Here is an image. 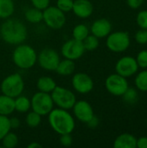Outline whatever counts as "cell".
Masks as SVG:
<instances>
[{"label": "cell", "mask_w": 147, "mask_h": 148, "mask_svg": "<svg viewBox=\"0 0 147 148\" xmlns=\"http://www.w3.org/2000/svg\"><path fill=\"white\" fill-rule=\"evenodd\" d=\"M114 148H136L137 138L128 133L120 134L113 142Z\"/></svg>", "instance_id": "e0dca14e"}, {"label": "cell", "mask_w": 147, "mask_h": 148, "mask_svg": "<svg viewBox=\"0 0 147 148\" xmlns=\"http://www.w3.org/2000/svg\"><path fill=\"white\" fill-rule=\"evenodd\" d=\"M85 48L83 42L77 41L74 38L66 41L61 49L62 55L64 58L72 61L79 60L85 53Z\"/></svg>", "instance_id": "8fae6325"}, {"label": "cell", "mask_w": 147, "mask_h": 148, "mask_svg": "<svg viewBox=\"0 0 147 148\" xmlns=\"http://www.w3.org/2000/svg\"><path fill=\"white\" fill-rule=\"evenodd\" d=\"M146 124H147V120H146Z\"/></svg>", "instance_id": "b9f144b4"}, {"label": "cell", "mask_w": 147, "mask_h": 148, "mask_svg": "<svg viewBox=\"0 0 147 148\" xmlns=\"http://www.w3.org/2000/svg\"><path fill=\"white\" fill-rule=\"evenodd\" d=\"M42 21L52 29H62L66 23L65 13L56 6H48L42 10Z\"/></svg>", "instance_id": "ba28073f"}, {"label": "cell", "mask_w": 147, "mask_h": 148, "mask_svg": "<svg viewBox=\"0 0 147 148\" xmlns=\"http://www.w3.org/2000/svg\"><path fill=\"white\" fill-rule=\"evenodd\" d=\"M105 87L111 95L114 96H122L129 88V84L126 77L115 73L107 77Z\"/></svg>", "instance_id": "30bf717a"}, {"label": "cell", "mask_w": 147, "mask_h": 148, "mask_svg": "<svg viewBox=\"0 0 147 148\" xmlns=\"http://www.w3.org/2000/svg\"><path fill=\"white\" fill-rule=\"evenodd\" d=\"M72 11L77 17L86 19L92 16L94 6L89 0H74Z\"/></svg>", "instance_id": "2e32d148"}, {"label": "cell", "mask_w": 147, "mask_h": 148, "mask_svg": "<svg viewBox=\"0 0 147 148\" xmlns=\"http://www.w3.org/2000/svg\"><path fill=\"white\" fill-rule=\"evenodd\" d=\"M48 121L50 127L60 135L72 134L75 127L74 116L66 109L53 108L48 114Z\"/></svg>", "instance_id": "7a4b0ae2"}, {"label": "cell", "mask_w": 147, "mask_h": 148, "mask_svg": "<svg viewBox=\"0 0 147 148\" xmlns=\"http://www.w3.org/2000/svg\"><path fill=\"white\" fill-rule=\"evenodd\" d=\"M24 17L30 23H39L42 21V10L36 7L29 8L24 12Z\"/></svg>", "instance_id": "603a6c76"}, {"label": "cell", "mask_w": 147, "mask_h": 148, "mask_svg": "<svg viewBox=\"0 0 147 148\" xmlns=\"http://www.w3.org/2000/svg\"><path fill=\"white\" fill-rule=\"evenodd\" d=\"M15 111L14 98L7 96L5 95H0V114L3 116H9Z\"/></svg>", "instance_id": "ac0fdd59"}, {"label": "cell", "mask_w": 147, "mask_h": 148, "mask_svg": "<svg viewBox=\"0 0 147 148\" xmlns=\"http://www.w3.org/2000/svg\"><path fill=\"white\" fill-rule=\"evenodd\" d=\"M89 32H90V29L86 24L80 23L74 27L73 31H72V36L74 39L82 42L89 35Z\"/></svg>", "instance_id": "cb8c5ba5"}, {"label": "cell", "mask_w": 147, "mask_h": 148, "mask_svg": "<svg viewBox=\"0 0 147 148\" xmlns=\"http://www.w3.org/2000/svg\"><path fill=\"white\" fill-rule=\"evenodd\" d=\"M74 0H57L56 2V7L61 10L62 12L67 13L69 11H72Z\"/></svg>", "instance_id": "4dcf8cb0"}, {"label": "cell", "mask_w": 147, "mask_h": 148, "mask_svg": "<svg viewBox=\"0 0 147 148\" xmlns=\"http://www.w3.org/2000/svg\"><path fill=\"white\" fill-rule=\"evenodd\" d=\"M11 130L10 126V119L8 116H3L0 114V141L3 136Z\"/></svg>", "instance_id": "f546056e"}, {"label": "cell", "mask_w": 147, "mask_h": 148, "mask_svg": "<svg viewBox=\"0 0 147 148\" xmlns=\"http://www.w3.org/2000/svg\"><path fill=\"white\" fill-rule=\"evenodd\" d=\"M1 92L3 95L16 98L23 94L24 90V82L22 75L18 73H14L7 75L1 82Z\"/></svg>", "instance_id": "277c9868"}, {"label": "cell", "mask_w": 147, "mask_h": 148, "mask_svg": "<svg viewBox=\"0 0 147 148\" xmlns=\"http://www.w3.org/2000/svg\"><path fill=\"white\" fill-rule=\"evenodd\" d=\"M3 147L5 148H14L18 144V137L13 132H9L1 140Z\"/></svg>", "instance_id": "484cf974"}, {"label": "cell", "mask_w": 147, "mask_h": 148, "mask_svg": "<svg viewBox=\"0 0 147 148\" xmlns=\"http://www.w3.org/2000/svg\"><path fill=\"white\" fill-rule=\"evenodd\" d=\"M41 121H42V115H40L39 114L36 113L33 110L31 112H28V114H26L25 123L30 128L37 127L41 124Z\"/></svg>", "instance_id": "d4e9b609"}, {"label": "cell", "mask_w": 147, "mask_h": 148, "mask_svg": "<svg viewBox=\"0 0 147 148\" xmlns=\"http://www.w3.org/2000/svg\"><path fill=\"white\" fill-rule=\"evenodd\" d=\"M72 109H73L74 116L79 121L85 124L88 122L94 115V112L91 104L83 100L76 101Z\"/></svg>", "instance_id": "5bb4252c"}, {"label": "cell", "mask_w": 147, "mask_h": 148, "mask_svg": "<svg viewBox=\"0 0 147 148\" xmlns=\"http://www.w3.org/2000/svg\"><path fill=\"white\" fill-rule=\"evenodd\" d=\"M75 61L64 58L63 60L60 61V62L55 69V72L59 75L68 76L70 75H73L75 73Z\"/></svg>", "instance_id": "d6986e66"}, {"label": "cell", "mask_w": 147, "mask_h": 148, "mask_svg": "<svg viewBox=\"0 0 147 148\" xmlns=\"http://www.w3.org/2000/svg\"><path fill=\"white\" fill-rule=\"evenodd\" d=\"M82 42H83V45H84L86 51H94L99 47V44H100L99 38L96 37L95 36L92 35V34L91 35L89 34L82 41Z\"/></svg>", "instance_id": "83f0119b"}, {"label": "cell", "mask_w": 147, "mask_h": 148, "mask_svg": "<svg viewBox=\"0 0 147 148\" xmlns=\"http://www.w3.org/2000/svg\"><path fill=\"white\" fill-rule=\"evenodd\" d=\"M0 36L2 40L10 45L23 43L28 36L27 28L20 20L7 18L0 26Z\"/></svg>", "instance_id": "6da1fadb"}, {"label": "cell", "mask_w": 147, "mask_h": 148, "mask_svg": "<svg viewBox=\"0 0 147 148\" xmlns=\"http://www.w3.org/2000/svg\"><path fill=\"white\" fill-rule=\"evenodd\" d=\"M30 2L33 7H36L39 10H43L48 6H49L50 0H30Z\"/></svg>", "instance_id": "d590c367"}, {"label": "cell", "mask_w": 147, "mask_h": 148, "mask_svg": "<svg viewBox=\"0 0 147 148\" xmlns=\"http://www.w3.org/2000/svg\"><path fill=\"white\" fill-rule=\"evenodd\" d=\"M122 96H123L124 101L126 102L127 104H134L137 102L139 99V95H138L137 90L133 88H128Z\"/></svg>", "instance_id": "f1b7e54d"}, {"label": "cell", "mask_w": 147, "mask_h": 148, "mask_svg": "<svg viewBox=\"0 0 147 148\" xmlns=\"http://www.w3.org/2000/svg\"><path fill=\"white\" fill-rule=\"evenodd\" d=\"M136 22L140 29H147V10H144L138 13Z\"/></svg>", "instance_id": "1f68e13d"}, {"label": "cell", "mask_w": 147, "mask_h": 148, "mask_svg": "<svg viewBox=\"0 0 147 148\" xmlns=\"http://www.w3.org/2000/svg\"><path fill=\"white\" fill-rule=\"evenodd\" d=\"M139 70V65L136 62V59L130 56H126L120 58L116 65L115 71L117 74L127 78L135 75Z\"/></svg>", "instance_id": "4fadbf2b"}, {"label": "cell", "mask_w": 147, "mask_h": 148, "mask_svg": "<svg viewBox=\"0 0 147 148\" xmlns=\"http://www.w3.org/2000/svg\"><path fill=\"white\" fill-rule=\"evenodd\" d=\"M60 144L62 147H70L73 144V138L71 136V134L60 135Z\"/></svg>", "instance_id": "e575fe53"}, {"label": "cell", "mask_w": 147, "mask_h": 148, "mask_svg": "<svg viewBox=\"0 0 147 148\" xmlns=\"http://www.w3.org/2000/svg\"><path fill=\"white\" fill-rule=\"evenodd\" d=\"M136 62L139 65V68L147 69V49L141 50L135 58Z\"/></svg>", "instance_id": "d6a6232c"}, {"label": "cell", "mask_w": 147, "mask_h": 148, "mask_svg": "<svg viewBox=\"0 0 147 148\" xmlns=\"http://www.w3.org/2000/svg\"><path fill=\"white\" fill-rule=\"evenodd\" d=\"M136 88L142 92H147V69L139 72L135 78Z\"/></svg>", "instance_id": "4316f807"}, {"label": "cell", "mask_w": 147, "mask_h": 148, "mask_svg": "<svg viewBox=\"0 0 147 148\" xmlns=\"http://www.w3.org/2000/svg\"><path fill=\"white\" fill-rule=\"evenodd\" d=\"M50 95L54 104L57 108L66 110L72 109L77 101L75 95L71 90L61 86H56Z\"/></svg>", "instance_id": "5b68a950"}, {"label": "cell", "mask_w": 147, "mask_h": 148, "mask_svg": "<svg viewBox=\"0 0 147 148\" xmlns=\"http://www.w3.org/2000/svg\"><path fill=\"white\" fill-rule=\"evenodd\" d=\"M21 121L16 117H12L10 119V126L11 129H17L20 127Z\"/></svg>", "instance_id": "f35d334b"}, {"label": "cell", "mask_w": 147, "mask_h": 148, "mask_svg": "<svg viewBox=\"0 0 147 148\" xmlns=\"http://www.w3.org/2000/svg\"><path fill=\"white\" fill-rule=\"evenodd\" d=\"M130 36L125 31L111 32L107 36V47L110 51L114 53H121L126 51L130 47Z\"/></svg>", "instance_id": "52a82bcc"}, {"label": "cell", "mask_w": 147, "mask_h": 148, "mask_svg": "<svg viewBox=\"0 0 147 148\" xmlns=\"http://www.w3.org/2000/svg\"><path fill=\"white\" fill-rule=\"evenodd\" d=\"M127 5L133 10L139 9L144 3V0H126Z\"/></svg>", "instance_id": "8d00e7d4"}, {"label": "cell", "mask_w": 147, "mask_h": 148, "mask_svg": "<svg viewBox=\"0 0 147 148\" xmlns=\"http://www.w3.org/2000/svg\"><path fill=\"white\" fill-rule=\"evenodd\" d=\"M56 86L57 85L55 81L52 77L47 75L39 77L36 82L37 89L41 92H44L48 94H51V92L55 89Z\"/></svg>", "instance_id": "ffe728a7"}, {"label": "cell", "mask_w": 147, "mask_h": 148, "mask_svg": "<svg viewBox=\"0 0 147 148\" xmlns=\"http://www.w3.org/2000/svg\"><path fill=\"white\" fill-rule=\"evenodd\" d=\"M15 11L13 0H0V19L10 18Z\"/></svg>", "instance_id": "7402d4cb"}, {"label": "cell", "mask_w": 147, "mask_h": 148, "mask_svg": "<svg viewBox=\"0 0 147 148\" xmlns=\"http://www.w3.org/2000/svg\"><path fill=\"white\" fill-rule=\"evenodd\" d=\"M86 124L88 125V127L89 128L94 129V128H96V127L99 126V124H100V120H99L98 117H96L95 115H94L93 118H92L88 122H87Z\"/></svg>", "instance_id": "74e56055"}, {"label": "cell", "mask_w": 147, "mask_h": 148, "mask_svg": "<svg viewBox=\"0 0 147 148\" xmlns=\"http://www.w3.org/2000/svg\"><path fill=\"white\" fill-rule=\"evenodd\" d=\"M71 83L75 91L81 95H87L90 93L94 86L92 77L82 72L75 73L72 77Z\"/></svg>", "instance_id": "7c38bea8"}, {"label": "cell", "mask_w": 147, "mask_h": 148, "mask_svg": "<svg viewBox=\"0 0 147 148\" xmlns=\"http://www.w3.org/2000/svg\"><path fill=\"white\" fill-rule=\"evenodd\" d=\"M14 103H15V111L18 113H28L29 110L31 108L30 104V99H29L27 96L20 95L14 98Z\"/></svg>", "instance_id": "44dd1931"}, {"label": "cell", "mask_w": 147, "mask_h": 148, "mask_svg": "<svg viewBox=\"0 0 147 148\" xmlns=\"http://www.w3.org/2000/svg\"><path fill=\"white\" fill-rule=\"evenodd\" d=\"M14 64L21 69H29L37 62V53L28 44H18L12 53Z\"/></svg>", "instance_id": "3957f363"}, {"label": "cell", "mask_w": 147, "mask_h": 148, "mask_svg": "<svg viewBox=\"0 0 147 148\" xmlns=\"http://www.w3.org/2000/svg\"><path fill=\"white\" fill-rule=\"evenodd\" d=\"M42 147L40 143H38L37 141H32V142H30L28 146H27V147L28 148H41Z\"/></svg>", "instance_id": "60d3db41"}, {"label": "cell", "mask_w": 147, "mask_h": 148, "mask_svg": "<svg viewBox=\"0 0 147 148\" xmlns=\"http://www.w3.org/2000/svg\"><path fill=\"white\" fill-rule=\"evenodd\" d=\"M135 40L139 44L147 43V29H140L135 34Z\"/></svg>", "instance_id": "836d02e7"}, {"label": "cell", "mask_w": 147, "mask_h": 148, "mask_svg": "<svg viewBox=\"0 0 147 148\" xmlns=\"http://www.w3.org/2000/svg\"><path fill=\"white\" fill-rule=\"evenodd\" d=\"M91 34L99 39L107 37L112 31V23L106 18H100L95 20L90 28Z\"/></svg>", "instance_id": "9a60e30c"}, {"label": "cell", "mask_w": 147, "mask_h": 148, "mask_svg": "<svg viewBox=\"0 0 147 148\" xmlns=\"http://www.w3.org/2000/svg\"><path fill=\"white\" fill-rule=\"evenodd\" d=\"M60 61L59 54L51 48H45L37 55L39 66L47 71H55Z\"/></svg>", "instance_id": "9c48e42d"}, {"label": "cell", "mask_w": 147, "mask_h": 148, "mask_svg": "<svg viewBox=\"0 0 147 148\" xmlns=\"http://www.w3.org/2000/svg\"><path fill=\"white\" fill-rule=\"evenodd\" d=\"M30 104L31 109L42 116L48 115L55 106L51 95L41 91L33 95L30 99Z\"/></svg>", "instance_id": "8992f818"}, {"label": "cell", "mask_w": 147, "mask_h": 148, "mask_svg": "<svg viewBox=\"0 0 147 148\" xmlns=\"http://www.w3.org/2000/svg\"><path fill=\"white\" fill-rule=\"evenodd\" d=\"M137 147L147 148V137H140L137 139Z\"/></svg>", "instance_id": "ab89813d"}]
</instances>
